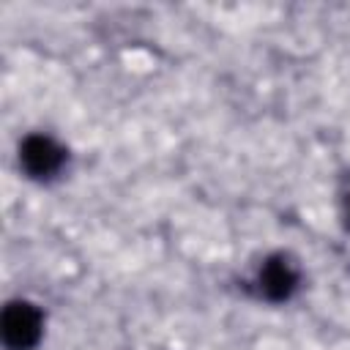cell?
Listing matches in <instances>:
<instances>
[{
	"label": "cell",
	"instance_id": "6da1fadb",
	"mask_svg": "<svg viewBox=\"0 0 350 350\" xmlns=\"http://www.w3.org/2000/svg\"><path fill=\"white\" fill-rule=\"evenodd\" d=\"M0 331L8 350H33L44 334V317L30 301H11L3 309Z\"/></svg>",
	"mask_w": 350,
	"mask_h": 350
},
{
	"label": "cell",
	"instance_id": "7a4b0ae2",
	"mask_svg": "<svg viewBox=\"0 0 350 350\" xmlns=\"http://www.w3.org/2000/svg\"><path fill=\"white\" fill-rule=\"evenodd\" d=\"M19 161L30 178H52L66 161V150L46 134H30L19 145Z\"/></svg>",
	"mask_w": 350,
	"mask_h": 350
},
{
	"label": "cell",
	"instance_id": "3957f363",
	"mask_svg": "<svg viewBox=\"0 0 350 350\" xmlns=\"http://www.w3.org/2000/svg\"><path fill=\"white\" fill-rule=\"evenodd\" d=\"M257 282H260V293L268 301H284L293 295V290L298 284V271L293 268V262L287 257H271L260 268Z\"/></svg>",
	"mask_w": 350,
	"mask_h": 350
},
{
	"label": "cell",
	"instance_id": "277c9868",
	"mask_svg": "<svg viewBox=\"0 0 350 350\" xmlns=\"http://www.w3.org/2000/svg\"><path fill=\"white\" fill-rule=\"evenodd\" d=\"M345 219H347V230H350V200H347V211H345Z\"/></svg>",
	"mask_w": 350,
	"mask_h": 350
}]
</instances>
